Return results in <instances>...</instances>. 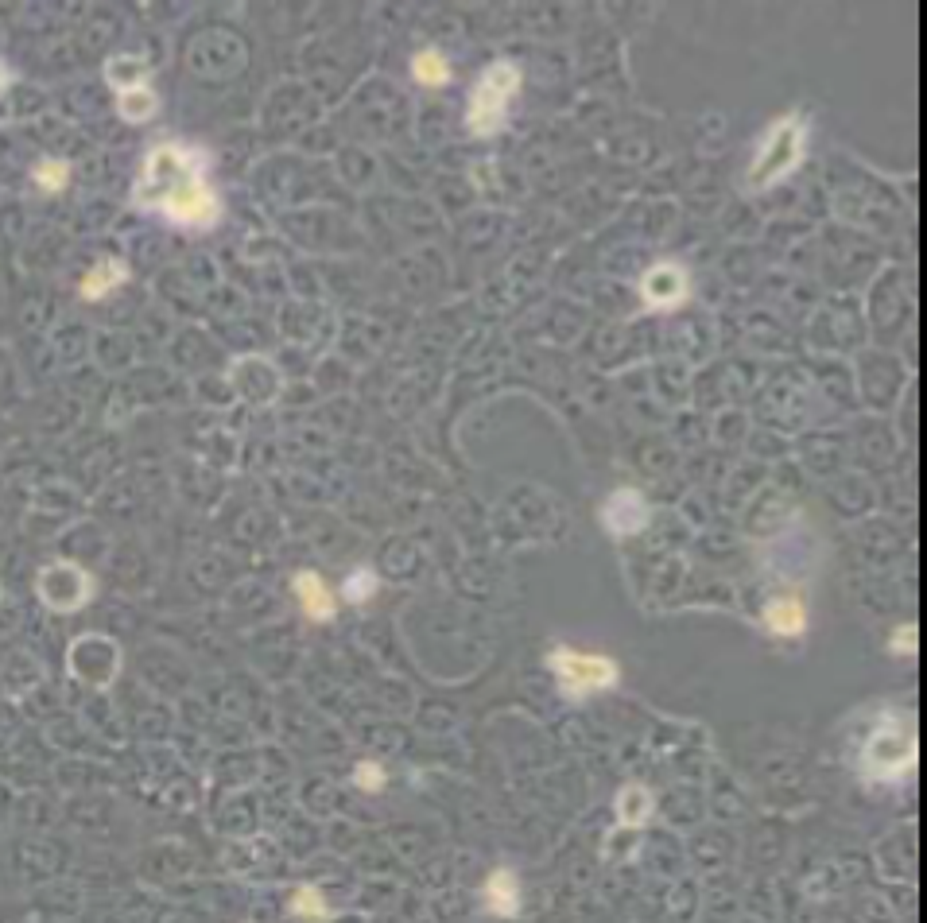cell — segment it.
<instances>
[{
  "label": "cell",
  "instance_id": "cell-1",
  "mask_svg": "<svg viewBox=\"0 0 927 923\" xmlns=\"http://www.w3.org/2000/svg\"><path fill=\"white\" fill-rule=\"evenodd\" d=\"M132 202L140 210H160L171 222L191 229H210L222 218V202L206 183V163L194 148L183 144H160L148 156Z\"/></svg>",
  "mask_w": 927,
  "mask_h": 923
},
{
  "label": "cell",
  "instance_id": "cell-2",
  "mask_svg": "<svg viewBox=\"0 0 927 923\" xmlns=\"http://www.w3.org/2000/svg\"><path fill=\"white\" fill-rule=\"evenodd\" d=\"M516 94H520V66L509 63V59L485 66L481 78L474 82V90H470V109H466V125H470V132H474V136H493V132H501Z\"/></svg>",
  "mask_w": 927,
  "mask_h": 923
},
{
  "label": "cell",
  "instance_id": "cell-3",
  "mask_svg": "<svg viewBox=\"0 0 927 923\" xmlns=\"http://www.w3.org/2000/svg\"><path fill=\"white\" fill-rule=\"evenodd\" d=\"M803 140H807V125L796 113L780 117L776 125L768 128L765 140L757 144L753 167H749V191H768L772 183L792 175L803 160Z\"/></svg>",
  "mask_w": 927,
  "mask_h": 923
},
{
  "label": "cell",
  "instance_id": "cell-4",
  "mask_svg": "<svg viewBox=\"0 0 927 923\" xmlns=\"http://www.w3.org/2000/svg\"><path fill=\"white\" fill-rule=\"evenodd\" d=\"M547 668L555 671L559 679V691L567 699H586V695H598V691H609L617 683V664L609 656H598V652H578V648H555L547 656Z\"/></svg>",
  "mask_w": 927,
  "mask_h": 923
},
{
  "label": "cell",
  "instance_id": "cell-5",
  "mask_svg": "<svg viewBox=\"0 0 927 923\" xmlns=\"http://www.w3.org/2000/svg\"><path fill=\"white\" fill-rule=\"evenodd\" d=\"M39 598L59 613H74L90 602V574L74 563H51L39 571Z\"/></svg>",
  "mask_w": 927,
  "mask_h": 923
},
{
  "label": "cell",
  "instance_id": "cell-6",
  "mask_svg": "<svg viewBox=\"0 0 927 923\" xmlns=\"http://www.w3.org/2000/svg\"><path fill=\"white\" fill-rule=\"evenodd\" d=\"M916 761V741L908 733H900L896 726L873 733L869 749H865V772L873 780H896L900 772H908V764Z\"/></svg>",
  "mask_w": 927,
  "mask_h": 923
},
{
  "label": "cell",
  "instance_id": "cell-7",
  "mask_svg": "<svg viewBox=\"0 0 927 923\" xmlns=\"http://www.w3.org/2000/svg\"><path fill=\"white\" fill-rule=\"evenodd\" d=\"M687 272L679 268V264H656V268H648V276L640 280V295H644V303L648 307H656V311H672V307H679L683 299H687Z\"/></svg>",
  "mask_w": 927,
  "mask_h": 923
},
{
  "label": "cell",
  "instance_id": "cell-8",
  "mask_svg": "<svg viewBox=\"0 0 927 923\" xmlns=\"http://www.w3.org/2000/svg\"><path fill=\"white\" fill-rule=\"evenodd\" d=\"M602 524L613 536H637L640 528L648 524V501L640 497L637 489H617L602 505Z\"/></svg>",
  "mask_w": 927,
  "mask_h": 923
},
{
  "label": "cell",
  "instance_id": "cell-9",
  "mask_svg": "<svg viewBox=\"0 0 927 923\" xmlns=\"http://www.w3.org/2000/svg\"><path fill=\"white\" fill-rule=\"evenodd\" d=\"M765 625L772 637H803L807 629V609L796 594H784V598H772L765 605Z\"/></svg>",
  "mask_w": 927,
  "mask_h": 923
},
{
  "label": "cell",
  "instance_id": "cell-10",
  "mask_svg": "<svg viewBox=\"0 0 927 923\" xmlns=\"http://www.w3.org/2000/svg\"><path fill=\"white\" fill-rule=\"evenodd\" d=\"M295 598H299V605H303V613H307V617H315V621H330V617H334V609H338L334 594H330V586H326L315 571L295 574Z\"/></svg>",
  "mask_w": 927,
  "mask_h": 923
},
{
  "label": "cell",
  "instance_id": "cell-11",
  "mask_svg": "<svg viewBox=\"0 0 927 923\" xmlns=\"http://www.w3.org/2000/svg\"><path fill=\"white\" fill-rule=\"evenodd\" d=\"M485 904L493 916H516L520 912V885H516V873L512 869H497L489 881H485Z\"/></svg>",
  "mask_w": 927,
  "mask_h": 923
},
{
  "label": "cell",
  "instance_id": "cell-12",
  "mask_svg": "<svg viewBox=\"0 0 927 923\" xmlns=\"http://www.w3.org/2000/svg\"><path fill=\"white\" fill-rule=\"evenodd\" d=\"M148 70L152 66L144 63V59H136V55H117V59L105 63V78H109L113 90L128 94V90H140L148 82Z\"/></svg>",
  "mask_w": 927,
  "mask_h": 923
},
{
  "label": "cell",
  "instance_id": "cell-13",
  "mask_svg": "<svg viewBox=\"0 0 927 923\" xmlns=\"http://www.w3.org/2000/svg\"><path fill=\"white\" fill-rule=\"evenodd\" d=\"M125 280H128L125 260H101L94 272L82 280V295H86V299H105L109 291H117Z\"/></svg>",
  "mask_w": 927,
  "mask_h": 923
},
{
  "label": "cell",
  "instance_id": "cell-14",
  "mask_svg": "<svg viewBox=\"0 0 927 923\" xmlns=\"http://www.w3.org/2000/svg\"><path fill=\"white\" fill-rule=\"evenodd\" d=\"M648 815H652V796H648V788L633 784V788H625V792L617 796V819H621L625 827H644Z\"/></svg>",
  "mask_w": 927,
  "mask_h": 923
},
{
  "label": "cell",
  "instance_id": "cell-15",
  "mask_svg": "<svg viewBox=\"0 0 927 923\" xmlns=\"http://www.w3.org/2000/svg\"><path fill=\"white\" fill-rule=\"evenodd\" d=\"M412 74H416L419 86H447L450 82L447 55H439V51H419L416 59H412Z\"/></svg>",
  "mask_w": 927,
  "mask_h": 923
},
{
  "label": "cell",
  "instance_id": "cell-16",
  "mask_svg": "<svg viewBox=\"0 0 927 923\" xmlns=\"http://www.w3.org/2000/svg\"><path fill=\"white\" fill-rule=\"evenodd\" d=\"M117 109H121V117H125V121L140 125V121L156 117V109H160V97L152 94L148 86H140V90H128V94H121Z\"/></svg>",
  "mask_w": 927,
  "mask_h": 923
},
{
  "label": "cell",
  "instance_id": "cell-17",
  "mask_svg": "<svg viewBox=\"0 0 927 923\" xmlns=\"http://www.w3.org/2000/svg\"><path fill=\"white\" fill-rule=\"evenodd\" d=\"M373 594H377V574L369 571V567H357V571L350 574V582L342 586V598L353 602V605L369 602Z\"/></svg>",
  "mask_w": 927,
  "mask_h": 923
},
{
  "label": "cell",
  "instance_id": "cell-18",
  "mask_svg": "<svg viewBox=\"0 0 927 923\" xmlns=\"http://www.w3.org/2000/svg\"><path fill=\"white\" fill-rule=\"evenodd\" d=\"M291 912H295V916H311V920H330V908L322 904L319 889H295V896H291Z\"/></svg>",
  "mask_w": 927,
  "mask_h": 923
},
{
  "label": "cell",
  "instance_id": "cell-19",
  "mask_svg": "<svg viewBox=\"0 0 927 923\" xmlns=\"http://www.w3.org/2000/svg\"><path fill=\"white\" fill-rule=\"evenodd\" d=\"M66 175H70V167H66L63 160H43L35 167V183H39L43 191H63Z\"/></svg>",
  "mask_w": 927,
  "mask_h": 923
},
{
  "label": "cell",
  "instance_id": "cell-20",
  "mask_svg": "<svg viewBox=\"0 0 927 923\" xmlns=\"http://www.w3.org/2000/svg\"><path fill=\"white\" fill-rule=\"evenodd\" d=\"M353 780H357V788H365V792H381L384 788V768L381 764H357V772H353Z\"/></svg>",
  "mask_w": 927,
  "mask_h": 923
},
{
  "label": "cell",
  "instance_id": "cell-21",
  "mask_svg": "<svg viewBox=\"0 0 927 923\" xmlns=\"http://www.w3.org/2000/svg\"><path fill=\"white\" fill-rule=\"evenodd\" d=\"M4 86H8V70L0 66V94H4Z\"/></svg>",
  "mask_w": 927,
  "mask_h": 923
}]
</instances>
